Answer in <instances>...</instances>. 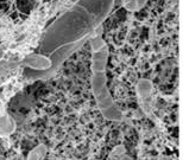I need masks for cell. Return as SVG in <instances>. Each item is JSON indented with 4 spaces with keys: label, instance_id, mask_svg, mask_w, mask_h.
Listing matches in <instances>:
<instances>
[{
    "label": "cell",
    "instance_id": "cell-3",
    "mask_svg": "<svg viewBox=\"0 0 183 160\" xmlns=\"http://www.w3.org/2000/svg\"><path fill=\"white\" fill-rule=\"evenodd\" d=\"M16 130L14 120L5 113H0V136H10Z\"/></svg>",
    "mask_w": 183,
    "mask_h": 160
},
{
    "label": "cell",
    "instance_id": "cell-2",
    "mask_svg": "<svg viewBox=\"0 0 183 160\" xmlns=\"http://www.w3.org/2000/svg\"><path fill=\"white\" fill-rule=\"evenodd\" d=\"M92 46V91L102 116L112 122H121L123 114L113 100L106 83V65L108 59V46L100 32L90 39Z\"/></svg>",
    "mask_w": 183,
    "mask_h": 160
},
{
    "label": "cell",
    "instance_id": "cell-5",
    "mask_svg": "<svg viewBox=\"0 0 183 160\" xmlns=\"http://www.w3.org/2000/svg\"><path fill=\"white\" fill-rule=\"evenodd\" d=\"M146 1L148 0H123V5L125 6V8L130 11H138L142 8Z\"/></svg>",
    "mask_w": 183,
    "mask_h": 160
},
{
    "label": "cell",
    "instance_id": "cell-1",
    "mask_svg": "<svg viewBox=\"0 0 183 160\" xmlns=\"http://www.w3.org/2000/svg\"><path fill=\"white\" fill-rule=\"evenodd\" d=\"M115 0H79L44 32L36 53L48 59L43 78L53 76L65 59L100 30Z\"/></svg>",
    "mask_w": 183,
    "mask_h": 160
},
{
    "label": "cell",
    "instance_id": "cell-4",
    "mask_svg": "<svg viewBox=\"0 0 183 160\" xmlns=\"http://www.w3.org/2000/svg\"><path fill=\"white\" fill-rule=\"evenodd\" d=\"M45 155H47V146L44 143H39L30 152L26 160H43Z\"/></svg>",
    "mask_w": 183,
    "mask_h": 160
}]
</instances>
